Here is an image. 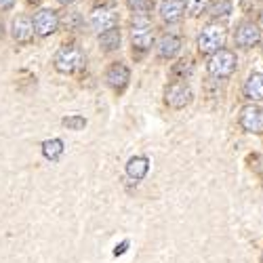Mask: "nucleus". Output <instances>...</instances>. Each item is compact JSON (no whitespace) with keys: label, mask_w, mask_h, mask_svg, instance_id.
<instances>
[{"label":"nucleus","mask_w":263,"mask_h":263,"mask_svg":"<svg viewBox=\"0 0 263 263\" xmlns=\"http://www.w3.org/2000/svg\"><path fill=\"white\" fill-rule=\"evenodd\" d=\"M152 26L147 15H135V19L130 21V45H133V57L139 59L143 53L149 51L152 47Z\"/></svg>","instance_id":"f257e3e1"},{"label":"nucleus","mask_w":263,"mask_h":263,"mask_svg":"<svg viewBox=\"0 0 263 263\" xmlns=\"http://www.w3.org/2000/svg\"><path fill=\"white\" fill-rule=\"evenodd\" d=\"M53 65L59 74H74L84 65V55L78 45L70 42V45H63L57 49L53 57Z\"/></svg>","instance_id":"f03ea898"},{"label":"nucleus","mask_w":263,"mask_h":263,"mask_svg":"<svg viewBox=\"0 0 263 263\" xmlns=\"http://www.w3.org/2000/svg\"><path fill=\"white\" fill-rule=\"evenodd\" d=\"M226 38H228V32L221 24H206L198 34V49L204 55H213L215 51L223 49Z\"/></svg>","instance_id":"7ed1b4c3"},{"label":"nucleus","mask_w":263,"mask_h":263,"mask_svg":"<svg viewBox=\"0 0 263 263\" xmlns=\"http://www.w3.org/2000/svg\"><path fill=\"white\" fill-rule=\"evenodd\" d=\"M236 65H238V59H236L234 51L219 49L209 59V72L215 78H230L234 74V70H236Z\"/></svg>","instance_id":"20e7f679"},{"label":"nucleus","mask_w":263,"mask_h":263,"mask_svg":"<svg viewBox=\"0 0 263 263\" xmlns=\"http://www.w3.org/2000/svg\"><path fill=\"white\" fill-rule=\"evenodd\" d=\"M34 34L40 36V38H47L51 34H55L59 30V13L55 9H40L34 19Z\"/></svg>","instance_id":"39448f33"},{"label":"nucleus","mask_w":263,"mask_h":263,"mask_svg":"<svg viewBox=\"0 0 263 263\" xmlns=\"http://www.w3.org/2000/svg\"><path fill=\"white\" fill-rule=\"evenodd\" d=\"M192 97H194V93L185 80H175L164 93V101L173 109H183L185 105L192 103Z\"/></svg>","instance_id":"423d86ee"},{"label":"nucleus","mask_w":263,"mask_h":263,"mask_svg":"<svg viewBox=\"0 0 263 263\" xmlns=\"http://www.w3.org/2000/svg\"><path fill=\"white\" fill-rule=\"evenodd\" d=\"M105 82H107V86L112 91L122 93L126 86H128V82H130V70H128V65L122 63V61L109 63L107 70H105Z\"/></svg>","instance_id":"0eeeda50"},{"label":"nucleus","mask_w":263,"mask_h":263,"mask_svg":"<svg viewBox=\"0 0 263 263\" xmlns=\"http://www.w3.org/2000/svg\"><path fill=\"white\" fill-rule=\"evenodd\" d=\"M89 24H91V28H93L97 34H101V32H105V30H109V28L118 26V15H116V11H114L112 7L101 5V7H95V9H93V13H91V17H89Z\"/></svg>","instance_id":"6e6552de"},{"label":"nucleus","mask_w":263,"mask_h":263,"mask_svg":"<svg viewBox=\"0 0 263 263\" xmlns=\"http://www.w3.org/2000/svg\"><path fill=\"white\" fill-rule=\"evenodd\" d=\"M236 45L240 49H253L255 45H259L261 40V30L257 24H253V21H245V24H240L238 30H236Z\"/></svg>","instance_id":"1a4fd4ad"},{"label":"nucleus","mask_w":263,"mask_h":263,"mask_svg":"<svg viewBox=\"0 0 263 263\" xmlns=\"http://www.w3.org/2000/svg\"><path fill=\"white\" fill-rule=\"evenodd\" d=\"M11 36L19 45H28L34 38V24L28 15H17L11 24Z\"/></svg>","instance_id":"9d476101"},{"label":"nucleus","mask_w":263,"mask_h":263,"mask_svg":"<svg viewBox=\"0 0 263 263\" xmlns=\"http://www.w3.org/2000/svg\"><path fill=\"white\" fill-rule=\"evenodd\" d=\"M240 126L249 133H263V109L257 105H247L240 112Z\"/></svg>","instance_id":"9b49d317"},{"label":"nucleus","mask_w":263,"mask_h":263,"mask_svg":"<svg viewBox=\"0 0 263 263\" xmlns=\"http://www.w3.org/2000/svg\"><path fill=\"white\" fill-rule=\"evenodd\" d=\"M181 51V38L175 34H162L156 42V53L160 59H173Z\"/></svg>","instance_id":"f8f14e48"},{"label":"nucleus","mask_w":263,"mask_h":263,"mask_svg":"<svg viewBox=\"0 0 263 263\" xmlns=\"http://www.w3.org/2000/svg\"><path fill=\"white\" fill-rule=\"evenodd\" d=\"M185 15V0H162L160 3V17L166 24H177Z\"/></svg>","instance_id":"ddd939ff"},{"label":"nucleus","mask_w":263,"mask_h":263,"mask_svg":"<svg viewBox=\"0 0 263 263\" xmlns=\"http://www.w3.org/2000/svg\"><path fill=\"white\" fill-rule=\"evenodd\" d=\"M120 42H122V36H120L118 26H114V28H109V30H105V32L99 34V49L103 53L118 51L120 49Z\"/></svg>","instance_id":"4468645a"},{"label":"nucleus","mask_w":263,"mask_h":263,"mask_svg":"<svg viewBox=\"0 0 263 263\" xmlns=\"http://www.w3.org/2000/svg\"><path fill=\"white\" fill-rule=\"evenodd\" d=\"M149 171V160L145 156H133L126 162V175L135 181H143Z\"/></svg>","instance_id":"2eb2a0df"},{"label":"nucleus","mask_w":263,"mask_h":263,"mask_svg":"<svg viewBox=\"0 0 263 263\" xmlns=\"http://www.w3.org/2000/svg\"><path fill=\"white\" fill-rule=\"evenodd\" d=\"M245 97L251 101H263V74H251L245 82Z\"/></svg>","instance_id":"dca6fc26"},{"label":"nucleus","mask_w":263,"mask_h":263,"mask_svg":"<svg viewBox=\"0 0 263 263\" xmlns=\"http://www.w3.org/2000/svg\"><path fill=\"white\" fill-rule=\"evenodd\" d=\"M42 156L51 162H57L61 156H63V149H65V143L61 139H47L42 141Z\"/></svg>","instance_id":"f3484780"},{"label":"nucleus","mask_w":263,"mask_h":263,"mask_svg":"<svg viewBox=\"0 0 263 263\" xmlns=\"http://www.w3.org/2000/svg\"><path fill=\"white\" fill-rule=\"evenodd\" d=\"M206 13H209L213 19L228 17V15L232 13V0H209Z\"/></svg>","instance_id":"a211bd4d"},{"label":"nucleus","mask_w":263,"mask_h":263,"mask_svg":"<svg viewBox=\"0 0 263 263\" xmlns=\"http://www.w3.org/2000/svg\"><path fill=\"white\" fill-rule=\"evenodd\" d=\"M126 7L135 15H149L154 9V0H126Z\"/></svg>","instance_id":"6ab92c4d"},{"label":"nucleus","mask_w":263,"mask_h":263,"mask_svg":"<svg viewBox=\"0 0 263 263\" xmlns=\"http://www.w3.org/2000/svg\"><path fill=\"white\" fill-rule=\"evenodd\" d=\"M61 24L68 28V30L76 32V30H80V26H82V17H80L78 11H70V13H65V15H63V19L59 17V26H61Z\"/></svg>","instance_id":"aec40b11"},{"label":"nucleus","mask_w":263,"mask_h":263,"mask_svg":"<svg viewBox=\"0 0 263 263\" xmlns=\"http://www.w3.org/2000/svg\"><path fill=\"white\" fill-rule=\"evenodd\" d=\"M61 124L68 128V130H82V128L86 126V118H82V116H78V114H72V116H65V118L61 120Z\"/></svg>","instance_id":"412c9836"},{"label":"nucleus","mask_w":263,"mask_h":263,"mask_svg":"<svg viewBox=\"0 0 263 263\" xmlns=\"http://www.w3.org/2000/svg\"><path fill=\"white\" fill-rule=\"evenodd\" d=\"M206 5H209V0H190V3L185 5V9L192 17H198L206 11Z\"/></svg>","instance_id":"4be33fe9"},{"label":"nucleus","mask_w":263,"mask_h":263,"mask_svg":"<svg viewBox=\"0 0 263 263\" xmlns=\"http://www.w3.org/2000/svg\"><path fill=\"white\" fill-rule=\"evenodd\" d=\"M259 3L261 0H240V7H242V11L251 13V11H255L259 7Z\"/></svg>","instance_id":"5701e85b"},{"label":"nucleus","mask_w":263,"mask_h":263,"mask_svg":"<svg viewBox=\"0 0 263 263\" xmlns=\"http://www.w3.org/2000/svg\"><path fill=\"white\" fill-rule=\"evenodd\" d=\"M128 247H130V242L128 240H122L120 245H116V249H114V257H120V255H124L126 251H128Z\"/></svg>","instance_id":"b1692460"},{"label":"nucleus","mask_w":263,"mask_h":263,"mask_svg":"<svg viewBox=\"0 0 263 263\" xmlns=\"http://www.w3.org/2000/svg\"><path fill=\"white\" fill-rule=\"evenodd\" d=\"M15 7V0H0V11H9Z\"/></svg>","instance_id":"393cba45"},{"label":"nucleus","mask_w":263,"mask_h":263,"mask_svg":"<svg viewBox=\"0 0 263 263\" xmlns=\"http://www.w3.org/2000/svg\"><path fill=\"white\" fill-rule=\"evenodd\" d=\"M61 5H72V3H76V0H59Z\"/></svg>","instance_id":"a878e982"},{"label":"nucleus","mask_w":263,"mask_h":263,"mask_svg":"<svg viewBox=\"0 0 263 263\" xmlns=\"http://www.w3.org/2000/svg\"><path fill=\"white\" fill-rule=\"evenodd\" d=\"M259 26H261V28H263V13H261V15H259Z\"/></svg>","instance_id":"bb28decb"},{"label":"nucleus","mask_w":263,"mask_h":263,"mask_svg":"<svg viewBox=\"0 0 263 263\" xmlns=\"http://www.w3.org/2000/svg\"><path fill=\"white\" fill-rule=\"evenodd\" d=\"M28 3H30V5H38V3H40V0H28Z\"/></svg>","instance_id":"cd10ccee"},{"label":"nucleus","mask_w":263,"mask_h":263,"mask_svg":"<svg viewBox=\"0 0 263 263\" xmlns=\"http://www.w3.org/2000/svg\"><path fill=\"white\" fill-rule=\"evenodd\" d=\"M3 34H5V32H3V21H0V38H3Z\"/></svg>","instance_id":"c85d7f7f"}]
</instances>
